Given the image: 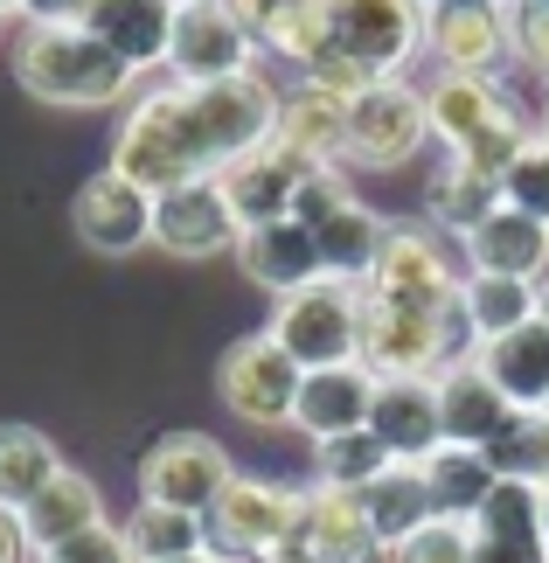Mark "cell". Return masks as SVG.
<instances>
[{
    "mask_svg": "<svg viewBox=\"0 0 549 563\" xmlns=\"http://www.w3.org/2000/svg\"><path fill=\"white\" fill-rule=\"evenodd\" d=\"M167 8H195V0H167Z\"/></svg>",
    "mask_w": 549,
    "mask_h": 563,
    "instance_id": "cell-52",
    "label": "cell"
},
{
    "mask_svg": "<svg viewBox=\"0 0 549 563\" xmlns=\"http://www.w3.org/2000/svg\"><path fill=\"white\" fill-rule=\"evenodd\" d=\"M299 369H334L362 362V286L355 278H314V286L285 292L265 328Z\"/></svg>",
    "mask_w": 549,
    "mask_h": 563,
    "instance_id": "cell-3",
    "label": "cell"
},
{
    "mask_svg": "<svg viewBox=\"0 0 549 563\" xmlns=\"http://www.w3.org/2000/svg\"><path fill=\"white\" fill-rule=\"evenodd\" d=\"M536 320H549V278L536 286Z\"/></svg>",
    "mask_w": 549,
    "mask_h": 563,
    "instance_id": "cell-46",
    "label": "cell"
},
{
    "mask_svg": "<svg viewBox=\"0 0 549 563\" xmlns=\"http://www.w3.org/2000/svg\"><path fill=\"white\" fill-rule=\"evenodd\" d=\"M0 14H29V0H0Z\"/></svg>",
    "mask_w": 549,
    "mask_h": 563,
    "instance_id": "cell-48",
    "label": "cell"
},
{
    "mask_svg": "<svg viewBox=\"0 0 549 563\" xmlns=\"http://www.w3.org/2000/svg\"><path fill=\"white\" fill-rule=\"evenodd\" d=\"M272 140H285L293 154L306 161H341V140H348V98L334 91H314V84H299V91L278 98V125Z\"/></svg>",
    "mask_w": 549,
    "mask_h": 563,
    "instance_id": "cell-28",
    "label": "cell"
},
{
    "mask_svg": "<svg viewBox=\"0 0 549 563\" xmlns=\"http://www.w3.org/2000/svg\"><path fill=\"white\" fill-rule=\"evenodd\" d=\"M265 563H327V556H320V550H314V543H306V536L293 529V536H285V543H278Z\"/></svg>",
    "mask_w": 549,
    "mask_h": 563,
    "instance_id": "cell-45",
    "label": "cell"
},
{
    "mask_svg": "<svg viewBox=\"0 0 549 563\" xmlns=\"http://www.w3.org/2000/svg\"><path fill=\"white\" fill-rule=\"evenodd\" d=\"M459 313H466L473 341L515 334V328L536 320V286L529 278H501V272H466L459 278Z\"/></svg>",
    "mask_w": 549,
    "mask_h": 563,
    "instance_id": "cell-29",
    "label": "cell"
},
{
    "mask_svg": "<svg viewBox=\"0 0 549 563\" xmlns=\"http://www.w3.org/2000/svg\"><path fill=\"white\" fill-rule=\"evenodd\" d=\"M473 563H549L542 543V481L501 473L487 508L473 515Z\"/></svg>",
    "mask_w": 549,
    "mask_h": 563,
    "instance_id": "cell-16",
    "label": "cell"
},
{
    "mask_svg": "<svg viewBox=\"0 0 549 563\" xmlns=\"http://www.w3.org/2000/svg\"><path fill=\"white\" fill-rule=\"evenodd\" d=\"M265 49H272V56H285L293 70H306V63L327 49V14H320V0H299V8H293V14H285L278 29L265 35Z\"/></svg>",
    "mask_w": 549,
    "mask_h": 563,
    "instance_id": "cell-38",
    "label": "cell"
},
{
    "mask_svg": "<svg viewBox=\"0 0 549 563\" xmlns=\"http://www.w3.org/2000/svg\"><path fill=\"white\" fill-rule=\"evenodd\" d=\"M369 431L389 445V460L425 466L431 452L446 445V418H438V376H376Z\"/></svg>",
    "mask_w": 549,
    "mask_h": 563,
    "instance_id": "cell-14",
    "label": "cell"
},
{
    "mask_svg": "<svg viewBox=\"0 0 549 563\" xmlns=\"http://www.w3.org/2000/svg\"><path fill=\"white\" fill-rule=\"evenodd\" d=\"M188 98H195V119H202L209 154H216V175H223L237 154L265 146L272 125H278V91H272L257 70H244V77H216V84H188Z\"/></svg>",
    "mask_w": 549,
    "mask_h": 563,
    "instance_id": "cell-9",
    "label": "cell"
},
{
    "mask_svg": "<svg viewBox=\"0 0 549 563\" xmlns=\"http://www.w3.org/2000/svg\"><path fill=\"white\" fill-rule=\"evenodd\" d=\"M314 466H320V481L327 487H348V494H362L369 481H383L389 466V445L376 439V431H334V439H314Z\"/></svg>",
    "mask_w": 549,
    "mask_h": 563,
    "instance_id": "cell-35",
    "label": "cell"
},
{
    "mask_svg": "<svg viewBox=\"0 0 549 563\" xmlns=\"http://www.w3.org/2000/svg\"><path fill=\"white\" fill-rule=\"evenodd\" d=\"M56 473H63V460H56V445L42 439L35 424H0V508L21 515Z\"/></svg>",
    "mask_w": 549,
    "mask_h": 563,
    "instance_id": "cell-32",
    "label": "cell"
},
{
    "mask_svg": "<svg viewBox=\"0 0 549 563\" xmlns=\"http://www.w3.org/2000/svg\"><path fill=\"white\" fill-rule=\"evenodd\" d=\"M299 376H306V369L278 349L272 334H244V341L223 355V369H216V383H223V404H230L244 424H293Z\"/></svg>",
    "mask_w": 549,
    "mask_h": 563,
    "instance_id": "cell-11",
    "label": "cell"
},
{
    "mask_svg": "<svg viewBox=\"0 0 549 563\" xmlns=\"http://www.w3.org/2000/svg\"><path fill=\"white\" fill-rule=\"evenodd\" d=\"M320 14H327V49L355 56L376 77H397L425 49V8L417 0H320Z\"/></svg>",
    "mask_w": 549,
    "mask_h": 563,
    "instance_id": "cell-4",
    "label": "cell"
},
{
    "mask_svg": "<svg viewBox=\"0 0 549 563\" xmlns=\"http://www.w3.org/2000/svg\"><path fill=\"white\" fill-rule=\"evenodd\" d=\"M508 49L549 77V0H515L508 8Z\"/></svg>",
    "mask_w": 549,
    "mask_h": 563,
    "instance_id": "cell-40",
    "label": "cell"
},
{
    "mask_svg": "<svg viewBox=\"0 0 549 563\" xmlns=\"http://www.w3.org/2000/svg\"><path fill=\"white\" fill-rule=\"evenodd\" d=\"M417 473H425V487H431V515H452V522H473V515L487 508V494L501 487V473L480 445H438Z\"/></svg>",
    "mask_w": 549,
    "mask_h": 563,
    "instance_id": "cell-27",
    "label": "cell"
},
{
    "mask_svg": "<svg viewBox=\"0 0 549 563\" xmlns=\"http://www.w3.org/2000/svg\"><path fill=\"white\" fill-rule=\"evenodd\" d=\"M306 167H320V161L293 154L285 140H265V146H251V154H237L216 181H223L237 223L251 230V223H278V216H293V195L306 181Z\"/></svg>",
    "mask_w": 549,
    "mask_h": 563,
    "instance_id": "cell-17",
    "label": "cell"
},
{
    "mask_svg": "<svg viewBox=\"0 0 549 563\" xmlns=\"http://www.w3.org/2000/svg\"><path fill=\"white\" fill-rule=\"evenodd\" d=\"M35 543H29V529H21V515L14 508H0V563H29Z\"/></svg>",
    "mask_w": 549,
    "mask_h": 563,
    "instance_id": "cell-43",
    "label": "cell"
},
{
    "mask_svg": "<svg viewBox=\"0 0 549 563\" xmlns=\"http://www.w3.org/2000/svg\"><path fill=\"white\" fill-rule=\"evenodd\" d=\"M237 265H244L251 286H265L272 299L314 286V278H327L320 265V236L314 223H299V216H278V223H251L244 236H237Z\"/></svg>",
    "mask_w": 549,
    "mask_h": 563,
    "instance_id": "cell-18",
    "label": "cell"
},
{
    "mask_svg": "<svg viewBox=\"0 0 549 563\" xmlns=\"http://www.w3.org/2000/svg\"><path fill=\"white\" fill-rule=\"evenodd\" d=\"M125 543H133L140 563H174V556L209 550V529H202V515H182V508L140 501V508H133V522H125Z\"/></svg>",
    "mask_w": 549,
    "mask_h": 563,
    "instance_id": "cell-34",
    "label": "cell"
},
{
    "mask_svg": "<svg viewBox=\"0 0 549 563\" xmlns=\"http://www.w3.org/2000/svg\"><path fill=\"white\" fill-rule=\"evenodd\" d=\"M362 292L397 299V307H425V313H452L459 307V272H452V257L431 230H389L376 265L362 278Z\"/></svg>",
    "mask_w": 549,
    "mask_h": 563,
    "instance_id": "cell-8",
    "label": "cell"
},
{
    "mask_svg": "<svg viewBox=\"0 0 549 563\" xmlns=\"http://www.w3.org/2000/svg\"><path fill=\"white\" fill-rule=\"evenodd\" d=\"M251 63H257V35L223 8V0H195V8H174V42H167V70H174V84L244 77Z\"/></svg>",
    "mask_w": 549,
    "mask_h": 563,
    "instance_id": "cell-10",
    "label": "cell"
},
{
    "mask_svg": "<svg viewBox=\"0 0 549 563\" xmlns=\"http://www.w3.org/2000/svg\"><path fill=\"white\" fill-rule=\"evenodd\" d=\"M70 223H77V236H84L91 251L125 257V251L153 244V195H146L140 181H125L119 167H105V175H91V181L77 188Z\"/></svg>",
    "mask_w": 549,
    "mask_h": 563,
    "instance_id": "cell-15",
    "label": "cell"
},
{
    "mask_svg": "<svg viewBox=\"0 0 549 563\" xmlns=\"http://www.w3.org/2000/svg\"><path fill=\"white\" fill-rule=\"evenodd\" d=\"M473 362L487 369V383L521 410V418H536L549 404V320H529V328L494 334V341H473Z\"/></svg>",
    "mask_w": 549,
    "mask_h": 563,
    "instance_id": "cell-23",
    "label": "cell"
},
{
    "mask_svg": "<svg viewBox=\"0 0 549 563\" xmlns=\"http://www.w3.org/2000/svg\"><path fill=\"white\" fill-rule=\"evenodd\" d=\"M542 543H549V487H542Z\"/></svg>",
    "mask_w": 549,
    "mask_h": 563,
    "instance_id": "cell-49",
    "label": "cell"
},
{
    "mask_svg": "<svg viewBox=\"0 0 549 563\" xmlns=\"http://www.w3.org/2000/svg\"><path fill=\"white\" fill-rule=\"evenodd\" d=\"M237 481L223 445L202 439V431H167L161 445H146L140 460V501H161V508H182V515H209L223 501V487Z\"/></svg>",
    "mask_w": 549,
    "mask_h": 563,
    "instance_id": "cell-6",
    "label": "cell"
},
{
    "mask_svg": "<svg viewBox=\"0 0 549 563\" xmlns=\"http://www.w3.org/2000/svg\"><path fill=\"white\" fill-rule=\"evenodd\" d=\"M536 418H549V404H542V410H536Z\"/></svg>",
    "mask_w": 549,
    "mask_h": 563,
    "instance_id": "cell-54",
    "label": "cell"
},
{
    "mask_svg": "<svg viewBox=\"0 0 549 563\" xmlns=\"http://www.w3.org/2000/svg\"><path fill=\"white\" fill-rule=\"evenodd\" d=\"M494 209H501V181L480 175V167H466L459 154H446V167L431 175V223L446 236H466V230L487 223Z\"/></svg>",
    "mask_w": 549,
    "mask_h": 563,
    "instance_id": "cell-30",
    "label": "cell"
},
{
    "mask_svg": "<svg viewBox=\"0 0 549 563\" xmlns=\"http://www.w3.org/2000/svg\"><path fill=\"white\" fill-rule=\"evenodd\" d=\"M237 236H244V223H237V209H230V195H223L216 175L153 195V244H161V251H174V257H216V251H237Z\"/></svg>",
    "mask_w": 549,
    "mask_h": 563,
    "instance_id": "cell-12",
    "label": "cell"
},
{
    "mask_svg": "<svg viewBox=\"0 0 549 563\" xmlns=\"http://www.w3.org/2000/svg\"><path fill=\"white\" fill-rule=\"evenodd\" d=\"M91 0H29V21H84Z\"/></svg>",
    "mask_w": 549,
    "mask_h": 563,
    "instance_id": "cell-44",
    "label": "cell"
},
{
    "mask_svg": "<svg viewBox=\"0 0 549 563\" xmlns=\"http://www.w3.org/2000/svg\"><path fill=\"white\" fill-rule=\"evenodd\" d=\"M425 49L438 56V70L459 77H494L508 63V8L494 0H446V8L425 14Z\"/></svg>",
    "mask_w": 549,
    "mask_h": 563,
    "instance_id": "cell-13",
    "label": "cell"
},
{
    "mask_svg": "<svg viewBox=\"0 0 549 563\" xmlns=\"http://www.w3.org/2000/svg\"><path fill=\"white\" fill-rule=\"evenodd\" d=\"M362 515H369V529H376L383 543L397 550L417 522H431V487H425V473L397 460V466L383 473V481H369V487H362Z\"/></svg>",
    "mask_w": 549,
    "mask_h": 563,
    "instance_id": "cell-31",
    "label": "cell"
},
{
    "mask_svg": "<svg viewBox=\"0 0 549 563\" xmlns=\"http://www.w3.org/2000/svg\"><path fill=\"white\" fill-rule=\"evenodd\" d=\"M425 112H431V140L459 154V146H473L487 125H501L515 112L508 98H501L494 77H459V70H438V84L425 91Z\"/></svg>",
    "mask_w": 549,
    "mask_h": 563,
    "instance_id": "cell-24",
    "label": "cell"
},
{
    "mask_svg": "<svg viewBox=\"0 0 549 563\" xmlns=\"http://www.w3.org/2000/svg\"><path fill=\"white\" fill-rule=\"evenodd\" d=\"M98 522H105V501H98V487L84 481L77 466H63L56 481L42 487L29 508H21V529H29L35 556L56 550V543H70V536H84V529H98Z\"/></svg>",
    "mask_w": 549,
    "mask_h": 563,
    "instance_id": "cell-26",
    "label": "cell"
},
{
    "mask_svg": "<svg viewBox=\"0 0 549 563\" xmlns=\"http://www.w3.org/2000/svg\"><path fill=\"white\" fill-rule=\"evenodd\" d=\"M299 536L327 563H389V543L369 529V515H362V494L327 487V481H314L299 494Z\"/></svg>",
    "mask_w": 549,
    "mask_h": 563,
    "instance_id": "cell-19",
    "label": "cell"
},
{
    "mask_svg": "<svg viewBox=\"0 0 549 563\" xmlns=\"http://www.w3.org/2000/svg\"><path fill=\"white\" fill-rule=\"evenodd\" d=\"M389 563H473V522H452V515H431V522H417Z\"/></svg>",
    "mask_w": 549,
    "mask_h": 563,
    "instance_id": "cell-36",
    "label": "cell"
},
{
    "mask_svg": "<svg viewBox=\"0 0 549 563\" xmlns=\"http://www.w3.org/2000/svg\"><path fill=\"white\" fill-rule=\"evenodd\" d=\"M348 202H355V195H348V175L334 161H320V167H306V181H299V195H293V216L299 223H327V216H341Z\"/></svg>",
    "mask_w": 549,
    "mask_h": 563,
    "instance_id": "cell-39",
    "label": "cell"
},
{
    "mask_svg": "<svg viewBox=\"0 0 549 563\" xmlns=\"http://www.w3.org/2000/svg\"><path fill=\"white\" fill-rule=\"evenodd\" d=\"M494 8H515V0H494Z\"/></svg>",
    "mask_w": 549,
    "mask_h": 563,
    "instance_id": "cell-53",
    "label": "cell"
},
{
    "mask_svg": "<svg viewBox=\"0 0 549 563\" xmlns=\"http://www.w3.org/2000/svg\"><path fill=\"white\" fill-rule=\"evenodd\" d=\"M42 563H140V556H133V543H125V529H112V522H98V529H84V536H70V543L42 550Z\"/></svg>",
    "mask_w": 549,
    "mask_h": 563,
    "instance_id": "cell-41",
    "label": "cell"
},
{
    "mask_svg": "<svg viewBox=\"0 0 549 563\" xmlns=\"http://www.w3.org/2000/svg\"><path fill=\"white\" fill-rule=\"evenodd\" d=\"M501 202L521 209V216H536V223H549V146H542V133L521 146L515 167L501 175Z\"/></svg>",
    "mask_w": 549,
    "mask_h": 563,
    "instance_id": "cell-37",
    "label": "cell"
},
{
    "mask_svg": "<svg viewBox=\"0 0 549 563\" xmlns=\"http://www.w3.org/2000/svg\"><path fill=\"white\" fill-rule=\"evenodd\" d=\"M369 404H376V369L369 362H334V369H306L293 397V424L306 439H334V431H362Z\"/></svg>",
    "mask_w": 549,
    "mask_h": 563,
    "instance_id": "cell-20",
    "label": "cell"
},
{
    "mask_svg": "<svg viewBox=\"0 0 549 563\" xmlns=\"http://www.w3.org/2000/svg\"><path fill=\"white\" fill-rule=\"evenodd\" d=\"M14 77L29 84L42 104H70V112L119 104L133 91V63L112 56L84 21H29L21 42H14Z\"/></svg>",
    "mask_w": 549,
    "mask_h": 563,
    "instance_id": "cell-1",
    "label": "cell"
},
{
    "mask_svg": "<svg viewBox=\"0 0 549 563\" xmlns=\"http://www.w3.org/2000/svg\"><path fill=\"white\" fill-rule=\"evenodd\" d=\"M202 529H209V556H223V563L272 556L285 536L299 529V494L272 487V481H230L223 501L202 515Z\"/></svg>",
    "mask_w": 549,
    "mask_h": 563,
    "instance_id": "cell-7",
    "label": "cell"
},
{
    "mask_svg": "<svg viewBox=\"0 0 549 563\" xmlns=\"http://www.w3.org/2000/svg\"><path fill=\"white\" fill-rule=\"evenodd\" d=\"M223 8H230L237 21H244V29L257 35V49H265V35H272V29H278V21H285V14H293V8H299V0H223Z\"/></svg>",
    "mask_w": 549,
    "mask_h": 563,
    "instance_id": "cell-42",
    "label": "cell"
},
{
    "mask_svg": "<svg viewBox=\"0 0 549 563\" xmlns=\"http://www.w3.org/2000/svg\"><path fill=\"white\" fill-rule=\"evenodd\" d=\"M459 251H466L473 272H501V278H529V286H542L549 278V223H536V216H521L501 202L480 230L459 236Z\"/></svg>",
    "mask_w": 549,
    "mask_h": 563,
    "instance_id": "cell-21",
    "label": "cell"
},
{
    "mask_svg": "<svg viewBox=\"0 0 549 563\" xmlns=\"http://www.w3.org/2000/svg\"><path fill=\"white\" fill-rule=\"evenodd\" d=\"M425 140H431L425 91H410V84L383 77V84H369L362 98H348V140H341V161H355V167H404Z\"/></svg>",
    "mask_w": 549,
    "mask_h": 563,
    "instance_id": "cell-5",
    "label": "cell"
},
{
    "mask_svg": "<svg viewBox=\"0 0 549 563\" xmlns=\"http://www.w3.org/2000/svg\"><path fill=\"white\" fill-rule=\"evenodd\" d=\"M417 8H425V14H431V8H446V0H417Z\"/></svg>",
    "mask_w": 549,
    "mask_h": 563,
    "instance_id": "cell-51",
    "label": "cell"
},
{
    "mask_svg": "<svg viewBox=\"0 0 549 563\" xmlns=\"http://www.w3.org/2000/svg\"><path fill=\"white\" fill-rule=\"evenodd\" d=\"M174 563H223V556H209V550H195V556H174Z\"/></svg>",
    "mask_w": 549,
    "mask_h": 563,
    "instance_id": "cell-47",
    "label": "cell"
},
{
    "mask_svg": "<svg viewBox=\"0 0 549 563\" xmlns=\"http://www.w3.org/2000/svg\"><path fill=\"white\" fill-rule=\"evenodd\" d=\"M112 167L125 181H140L146 195H167V188H188V181L216 175V154L202 140V119H195L188 84L146 91L133 112H125L119 140H112Z\"/></svg>",
    "mask_w": 549,
    "mask_h": 563,
    "instance_id": "cell-2",
    "label": "cell"
},
{
    "mask_svg": "<svg viewBox=\"0 0 549 563\" xmlns=\"http://www.w3.org/2000/svg\"><path fill=\"white\" fill-rule=\"evenodd\" d=\"M84 29H91L112 56H125L133 70H161L167 42H174V8L167 0H91Z\"/></svg>",
    "mask_w": 549,
    "mask_h": 563,
    "instance_id": "cell-25",
    "label": "cell"
},
{
    "mask_svg": "<svg viewBox=\"0 0 549 563\" xmlns=\"http://www.w3.org/2000/svg\"><path fill=\"white\" fill-rule=\"evenodd\" d=\"M536 133H542V146H549V112H542V125H536Z\"/></svg>",
    "mask_w": 549,
    "mask_h": 563,
    "instance_id": "cell-50",
    "label": "cell"
},
{
    "mask_svg": "<svg viewBox=\"0 0 549 563\" xmlns=\"http://www.w3.org/2000/svg\"><path fill=\"white\" fill-rule=\"evenodd\" d=\"M320 236V265H327V278H369V265H376V251H383V236H389V223L376 209H362V202H348L341 216H327V223L314 230Z\"/></svg>",
    "mask_w": 549,
    "mask_h": 563,
    "instance_id": "cell-33",
    "label": "cell"
},
{
    "mask_svg": "<svg viewBox=\"0 0 549 563\" xmlns=\"http://www.w3.org/2000/svg\"><path fill=\"white\" fill-rule=\"evenodd\" d=\"M438 418H446V445H480L487 452L521 410L501 397V389L487 383V369L466 355V362H452V369L438 376Z\"/></svg>",
    "mask_w": 549,
    "mask_h": 563,
    "instance_id": "cell-22",
    "label": "cell"
}]
</instances>
